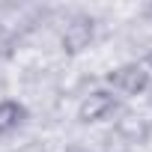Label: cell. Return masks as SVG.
Returning a JSON list of instances; mask_svg holds the SVG:
<instances>
[{
	"instance_id": "7a4b0ae2",
	"label": "cell",
	"mask_w": 152,
	"mask_h": 152,
	"mask_svg": "<svg viewBox=\"0 0 152 152\" xmlns=\"http://www.w3.org/2000/svg\"><path fill=\"white\" fill-rule=\"evenodd\" d=\"M119 107V99L107 90V87H99V90H90L81 104H78V122L81 125H96V122H104L110 113H116Z\"/></svg>"
},
{
	"instance_id": "8992f818",
	"label": "cell",
	"mask_w": 152,
	"mask_h": 152,
	"mask_svg": "<svg viewBox=\"0 0 152 152\" xmlns=\"http://www.w3.org/2000/svg\"><path fill=\"white\" fill-rule=\"evenodd\" d=\"M69 152H93V149H69Z\"/></svg>"
},
{
	"instance_id": "5b68a950",
	"label": "cell",
	"mask_w": 152,
	"mask_h": 152,
	"mask_svg": "<svg viewBox=\"0 0 152 152\" xmlns=\"http://www.w3.org/2000/svg\"><path fill=\"white\" fill-rule=\"evenodd\" d=\"M143 66H146V69H149V75H152V51L146 54V60H143Z\"/></svg>"
},
{
	"instance_id": "6da1fadb",
	"label": "cell",
	"mask_w": 152,
	"mask_h": 152,
	"mask_svg": "<svg viewBox=\"0 0 152 152\" xmlns=\"http://www.w3.org/2000/svg\"><path fill=\"white\" fill-rule=\"evenodd\" d=\"M152 87V75L143 63H122L116 69L107 72V90L119 99H134V96H143L146 90Z\"/></svg>"
},
{
	"instance_id": "3957f363",
	"label": "cell",
	"mask_w": 152,
	"mask_h": 152,
	"mask_svg": "<svg viewBox=\"0 0 152 152\" xmlns=\"http://www.w3.org/2000/svg\"><path fill=\"white\" fill-rule=\"evenodd\" d=\"M96 39V18L93 15H75L69 18V24L63 27V36H60V45L66 54H84Z\"/></svg>"
},
{
	"instance_id": "277c9868",
	"label": "cell",
	"mask_w": 152,
	"mask_h": 152,
	"mask_svg": "<svg viewBox=\"0 0 152 152\" xmlns=\"http://www.w3.org/2000/svg\"><path fill=\"white\" fill-rule=\"evenodd\" d=\"M27 122V107L18 99H0V137L18 131Z\"/></svg>"
}]
</instances>
